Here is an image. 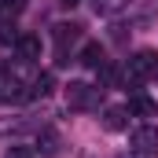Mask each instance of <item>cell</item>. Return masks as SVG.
Here are the masks:
<instances>
[{
    "label": "cell",
    "mask_w": 158,
    "mask_h": 158,
    "mask_svg": "<svg viewBox=\"0 0 158 158\" xmlns=\"http://www.w3.org/2000/svg\"><path fill=\"white\" fill-rule=\"evenodd\" d=\"M52 37H55V44H59V63H70V59H66V44L81 40V26L77 22H59Z\"/></svg>",
    "instance_id": "obj_4"
},
{
    "label": "cell",
    "mask_w": 158,
    "mask_h": 158,
    "mask_svg": "<svg viewBox=\"0 0 158 158\" xmlns=\"http://www.w3.org/2000/svg\"><path fill=\"white\" fill-rule=\"evenodd\" d=\"M118 158H143V155H136V151H132V155H118Z\"/></svg>",
    "instance_id": "obj_17"
},
{
    "label": "cell",
    "mask_w": 158,
    "mask_h": 158,
    "mask_svg": "<svg viewBox=\"0 0 158 158\" xmlns=\"http://www.w3.org/2000/svg\"><path fill=\"white\" fill-rule=\"evenodd\" d=\"M125 74H129V81H132V85H140V81L155 77V74H158V55L151 52V48H140V52H136V55L129 59Z\"/></svg>",
    "instance_id": "obj_2"
},
{
    "label": "cell",
    "mask_w": 158,
    "mask_h": 158,
    "mask_svg": "<svg viewBox=\"0 0 158 158\" xmlns=\"http://www.w3.org/2000/svg\"><path fill=\"white\" fill-rule=\"evenodd\" d=\"M103 129L107 132H125L129 129V107H107L103 110Z\"/></svg>",
    "instance_id": "obj_7"
},
{
    "label": "cell",
    "mask_w": 158,
    "mask_h": 158,
    "mask_svg": "<svg viewBox=\"0 0 158 158\" xmlns=\"http://www.w3.org/2000/svg\"><path fill=\"white\" fill-rule=\"evenodd\" d=\"M121 7H125V0H96V11H99V15H114Z\"/></svg>",
    "instance_id": "obj_13"
},
{
    "label": "cell",
    "mask_w": 158,
    "mask_h": 158,
    "mask_svg": "<svg viewBox=\"0 0 158 158\" xmlns=\"http://www.w3.org/2000/svg\"><path fill=\"white\" fill-rule=\"evenodd\" d=\"M129 114H136V118H158V103L151 96H143V92H132L129 96Z\"/></svg>",
    "instance_id": "obj_6"
},
{
    "label": "cell",
    "mask_w": 158,
    "mask_h": 158,
    "mask_svg": "<svg viewBox=\"0 0 158 158\" xmlns=\"http://www.w3.org/2000/svg\"><path fill=\"white\" fill-rule=\"evenodd\" d=\"M0 40H4V44H15V40H19V33H15L11 26H0Z\"/></svg>",
    "instance_id": "obj_14"
},
{
    "label": "cell",
    "mask_w": 158,
    "mask_h": 158,
    "mask_svg": "<svg viewBox=\"0 0 158 158\" xmlns=\"http://www.w3.org/2000/svg\"><path fill=\"white\" fill-rule=\"evenodd\" d=\"M129 147L136 151V155H158V125H140V129H132V136H129Z\"/></svg>",
    "instance_id": "obj_3"
},
{
    "label": "cell",
    "mask_w": 158,
    "mask_h": 158,
    "mask_svg": "<svg viewBox=\"0 0 158 158\" xmlns=\"http://www.w3.org/2000/svg\"><path fill=\"white\" fill-rule=\"evenodd\" d=\"M15 52H19V59H22V63H33V59H40V37H37V33H19V40H15Z\"/></svg>",
    "instance_id": "obj_5"
},
{
    "label": "cell",
    "mask_w": 158,
    "mask_h": 158,
    "mask_svg": "<svg viewBox=\"0 0 158 158\" xmlns=\"http://www.w3.org/2000/svg\"><path fill=\"white\" fill-rule=\"evenodd\" d=\"M26 0H0V15H22Z\"/></svg>",
    "instance_id": "obj_12"
},
{
    "label": "cell",
    "mask_w": 158,
    "mask_h": 158,
    "mask_svg": "<svg viewBox=\"0 0 158 158\" xmlns=\"http://www.w3.org/2000/svg\"><path fill=\"white\" fill-rule=\"evenodd\" d=\"M96 74H99V88H114V85L121 81V70L114 66V63H103Z\"/></svg>",
    "instance_id": "obj_10"
},
{
    "label": "cell",
    "mask_w": 158,
    "mask_h": 158,
    "mask_svg": "<svg viewBox=\"0 0 158 158\" xmlns=\"http://www.w3.org/2000/svg\"><path fill=\"white\" fill-rule=\"evenodd\" d=\"M52 85H55L52 74H37V77L30 81V96H48V92H52Z\"/></svg>",
    "instance_id": "obj_11"
},
{
    "label": "cell",
    "mask_w": 158,
    "mask_h": 158,
    "mask_svg": "<svg viewBox=\"0 0 158 158\" xmlns=\"http://www.w3.org/2000/svg\"><path fill=\"white\" fill-rule=\"evenodd\" d=\"M99 99H103L99 85H85V81H70L66 85V107H74V110H96Z\"/></svg>",
    "instance_id": "obj_1"
},
{
    "label": "cell",
    "mask_w": 158,
    "mask_h": 158,
    "mask_svg": "<svg viewBox=\"0 0 158 158\" xmlns=\"http://www.w3.org/2000/svg\"><path fill=\"white\" fill-rule=\"evenodd\" d=\"M77 63H81V66H88V70H99V66L107 63V59H103V48H99V40H85V48H81Z\"/></svg>",
    "instance_id": "obj_8"
},
{
    "label": "cell",
    "mask_w": 158,
    "mask_h": 158,
    "mask_svg": "<svg viewBox=\"0 0 158 158\" xmlns=\"http://www.w3.org/2000/svg\"><path fill=\"white\" fill-rule=\"evenodd\" d=\"M59 147H63V140H59L55 129H40L37 132V151L40 155H59Z\"/></svg>",
    "instance_id": "obj_9"
},
{
    "label": "cell",
    "mask_w": 158,
    "mask_h": 158,
    "mask_svg": "<svg viewBox=\"0 0 158 158\" xmlns=\"http://www.w3.org/2000/svg\"><path fill=\"white\" fill-rule=\"evenodd\" d=\"M7 158H33V151H30V147H15Z\"/></svg>",
    "instance_id": "obj_15"
},
{
    "label": "cell",
    "mask_w": 158,
    "mask_h": 158,
    "mask_svg": "<svg viewBox=\"0 0 158 158\" xmlns=\"http://www.w3.org/2000/svg\"><path fill=\"white\" fill-rule=\"evenodd\" d=\"M59 4H63V7H74V4H77V0H59Z\"/></svg>",
    "instance_id": "obj_16"
}]
</instances>
